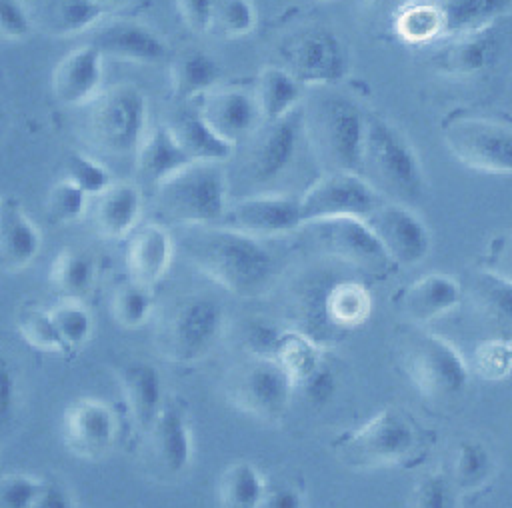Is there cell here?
<instances>
[{
	"mask_svg": "<svg viewBox=\"0 0 512 508\" xmlns=\"http://www.w3.org/2000/svg\"><path fill=\"white\" fill-rule=\"evenodd\" d=\"M180 250L198 272L240 298L264 294L278 272L274 254L260 238L222 224L184 226Z\"/></svg>",
	"mask_w": 512,
	"mask_h": 508,
	"instance_id": "obj_1",
	"label": "cell"
},
{
	"mask_svg": "<svg viewBox=\"0 0 512 508\" xmlns=\"http://www.w3.org/2000/svg\"><path fill=\"white\" fill-rule=\"evenodd\" d=\"M358 176L384 202L412 206L426 192L424 168L408 138L386 118L366 114Z\"/></svg>",
	"mask_w": 512,
	"mask_h": 508,
	"instance_id": "obj_2",
	"label": "cell"
},
{
	"mask_svg": "<svg viewBox=\"0 0 512 508\" xmlns=\"http://www.w3.org/2000/svg\"><path fill=\"white\" fill-rule=\"evenodd\" d=\"M364 126L360 104L334 86H316L302 100V132L326 172L358 174Z\"/></svg>",
	"mask_w": 512,
	"mask_h": 508,
	"instance_id": "obj_3",
	"label": "cell"
},
{
	"mask_svg": "<svg viewBox=\"0 0 512 508\" xmlns=\"http://www.w3.org/2000/svg\"><path fill=\"white\" fill-rule=\"evenodd\" d=\"M394 354L412 388L430 402L458 398L468 386V366L456 348L418 324H404L394 336Z\"/></svg>",
	"mask_w": 512,
	"mask_h": 508,
	"instance_id": "obj_4",
	"label": "cell"
},
{
	"mask_svg": "<svg viewBox=\"0 0 512 508\" xmlns=\"http://www.w3.org/2000/svg\"><path fill=\"white\" fill-rule=\"evenodd\" d=\"M224 308L208 294H184L162 308L154 326L156 352L172 364H196L220 342Z\"/></svg>",
	"mask_w": 512,
	"mask_h": 508,
	"instance_id": "obj_5",
	"label": "cell"
},
{
	"mask_svg": "<svg viewBox=\"0 0 512 508\" xmlns=\"http://www.w3.org/2000/svg\"><path fill=\"white\" fill-rule=\"evenodd\" d=\"M154 190L160 214L182 226L220 224L228 206V180L222 162L194 160L164 178Z\"/></svg>",
	"mask_w": 512,
	"mask_h": 508,
	"instance_id": "obj_6",
	"label": "cell"
},
{
	"mask_svg": "<svg viewBox=\"0 0 512 508\" xmlns=\"http://www.w3.org/2000/svg\"><path fill=\"white\" fill-rule=\"evenodd\" d=\"M414 444L412 422L396 408H382L364 424L338 434L330 448L344 466L370 470L402 462Z\"/></svg>",
	"mask_w": 512,
	"mask_h": 508,
	"instance_id": "obj_7",
	"label": "cell"
},
{
	"mask_svg": "<svg viewBox=\"0 0 512 508\" xmlns=\"http://www.w3.org/2000/svg\"><path fill=\"white\" fill-rule=\"evenodd\" d=\"M86 128L92 144L114 156L134 154L144 138L148 104L144 92L120 82L98 92L88 104Z\"/></svg>",
	"mask_w": 512,
	"mask_h": 508,
	"instance_id": "obj_8",
	"label": "cell"
},
{
	"mask_svg": "<svg viewBox=\"0 0 512 508\" xmlns=\"http://www.w3.org/2000/svg\"><path fill=\"white\" fill-rule=\"evenodd\" d=\"M226 402L238 412L262 422L280 420L290 400L294 386L284 368L268 356H246L236 362L222 380Z\"/></svg>",
	"mask_w": 512,
	"mask_h": 508,
	"instance_id": "obj_9",
	"label": "cell"
},
{
	"mask_svg": "<svg viewBox=\"0 0 512 508\" xmlns=\"http://www.w3.org/2000/svg\"><path fill=\"white\" fill-rule=\"evenodd\" d=\"M280 68L296 82L334 86L348 72V56L340 38L324 26L296 28L278 44Z\"/></svg>",
	"mask_w": 512,
	"mask_h": 508,
	"instance_id": "obj_10",
	"label": "cell"
},
{
	"mask_svg": "<svg viewBox=\"0 0 512 508\" xmlns=\"http://www.w3.org/2000/svg\"><path fill=\"white\" fill-rule=\"evenodd\" d=\"M302 132V104L276 120H262L250 134L242 154V176L250 186H268L292 164Z\"/></svg>",
	"mask_w": 512,
	"mask_h": 508,
	"instance_id": "obj_11",
	"label": "cell"
},
{
	"mask_svg": "<svg viewBox=\"0 0 512 508\" xmlns=\"http://www.w3.org/2000/svg\"><path fill=\"white\" fill-rule=\"evenodd\" d=\"M444 142L464 166L488 174H512V128L476 116H456L444 126Z\"/></svg>",
	"mask_w": 512,
	"mask_h": 508,
	"instance_id": "obj_12",
	"label": "cell"
},
{
	"mask_svg": "<svg viewBox=\"0 0 512 508\" xmlns=\"http://www.w3.org/2000/svg\"><path fill=\"white\" fill-rule=\"evenodd\" d=\"M298 230L312 246L366 274H388L394 262L388 258L368 224L360 218H328L302 224Z\"/></svg>",
	"mask_w": 512,
	"mask_h": 508,
	"instance_id": "obj_13",
	"label": "cell"
},
{
	"mask_svg": "<svg viewBox=\"0 0 512 508\" xmlns=\"http://www.w3.org/2000/svg\"><path fill=\"white\" fill-rule=\"evenodd\" d=\"M384 200L354 172H324L298 198L300 226L328 218H360Z\"/></svg>",
	"mask_w": 512,
	"mask_h": 508,
	"instance_id": "obj_14",
	"label": "cell"
},
{
	"mask_svg": "<svg viewBox=\"0 0 512 508\" xmlns=\"http://www.w3.org/2000/svg\"><path fill=\"white\" fill-rule=\"evenodd\" d=\"M118 434L114 410L100 398L82 396L70 402L62 414L60 436L70 454L98 462L114 448Z\"/></svg>",
	"mask_w": 512,
	"mask_h": 508,
	"instance_id": "obj_15",
	"label": "cell"
},
{
	"mask_svg": "<svg viewBox=\"0 0 512 508\" xmlns=\"http://www.w3.org/2000/svg\"><path fill=\"white\" fill-rule=\"evenodd\" d=\"M144 440L156 476L174 480L186 474L194 458V440L186 410L176 400L166 398Z\"/></svg>",
	"mask_w": 512,
	"mask_h": 508,
	"instance_id": "obj_16",
	"label": "cell"
},
{
	"mask_svg": "<svg viewBox=\"0 0 512 508\" xmlns=\"http://www.w3.org/2000/svg\"><path fill=\"white\" fill-rule=\"evenodd\" d=\"M364 222L394 264L412 266L430 252V232L408 206L380 202Z\"/></svg>",
	"mask_w": 512,
	"mask_h": 508,
	"instance_id": "obj_17",
	"label": "cell"
},
{
	"mask_svg": "<svg viewBox=\"0 0 512 508\" xmlns=\"http://www.w3.org/2000/svg\"><path fill=\"white\" fill-rule=\"evenodd\" d=\"M220 224L254 238L286 234L300 228L298 198L254 192L228 204Z\"/></svg>",
	"mask_w": 512,
	"mask_h": 508,
	"instance_id": "obj_18",
	"label": "cell"
},
{
	"mask_svg": "<svg viewBox=\"0 0 512 508\" xmlns=\"http://www.w3.org/2000/svg\"><path fill=\"white\" fill-rule=\"evenodd\" d=\"M88 42L102 58L112 56L126 62L152 64L166 56L164 38L148 24L128 18H102L88 30Z\"/></svg>",
	"mask_w": 512,
	"mask_h": 508,
	"instance_id": "obj_19",
	"label": "cell"
},
{
	"mask_svg": "<svg viewBox=\"0 0 512 508\" xmlns=\"http://www.w3.org/2000/svg\"><path fill=\"white\" fill-rule=\"evenodd\" d=\"M206 124L234 150L260 126L262 116L252 92L242 88H214L194 100Z\"/></svg>",
	"mask_w": 512,
	"mask_h": 508,
	"instance_id": "obj_20",
	"label": "cell"
},
{
	"mask_svg": "<svg viewBox=\"0 0 512 508\" xmlns=\"http://www.w3.org/2000/svg\"><path fill=\"white\" fill-rule=\"evenodd\" d=\"M116 380L132 424L146 434L166 402L160 370L148 360H128L116 368Z\"/></svg>",
	"mask_w": 512,
	"mask_h": 508,
	"instance_id": "obj_21",
	"label": "cell"
},
{
	"mask_svg": "<svg viewBox=\"0 0 512 508\" xmlns=\"http://www.w3.org/2000/svg\"><path fill=\"white\" fill-rule=\"evenodd\" d=\"M102 54L82 44L60 58L52 72V94L64 106H86L102 90Z\"/></svg>",
	"mask_w": 512,
	"mask_h": 508,
	"instance_id": "obj_22",
	"label": "cell"
},
{
	"mask_svg": "<svg viewBox=\"0 0 512 508\" xmlns=\"http://www.w3.org/2000/svg\"><path fill=\"white\" fill-rule=\"evenodd\" d=\"M172 256L174 240L162 224H138L130 232V240L126 246L128 280L152 288L166 276L172 264Z\"/></svg>",
	"mask_w": 512,
	"mask_h": 508,
	"instance_id": "obj_23",
	"label": "cell"
},
{
	"mask_svg": "<svg viewBox=\"0 0 512 508\" xmlns=\"http://www.w3.org/2000/svg\"><path fill=\"white\" fill-rule=\"evenodd\" d=\"M92 226L104 240H120L140 224L142 192L136 184L114 180L100 194L90 198Z\"/></svg>",
	"mask_w": 512,
	"mask_h": 508,
	"instance_id": "obj_24",
	"label": "cell"
},
{
	"mask_svg": "<svg viewBox=\"0 0 512 508\" xmlns=\"http://www.w3.org/2000/svg\"><path fill=\"white\" fill-rule=\"evenodd\" d=\"M442 46L434 50L432 62L438 72L448 76H474L488 68L498 54V36L494 26L442 36Z\"/></svg>",
	"mask_w": 512,
	"mask_h": 508,
	"instance_id": "obj_25",
	"label": "cell"
},
{
	"mask_svg": "<svg viewBox=\"0 0 512 508\" xmlns=\"http://www.w3.org/2000/svg\"><path fill=\"white\" fill-rule=\"evenodd\" d=\"M42 234L20 200L0 196V268L20 272L40 252Z\"/></svg>",
	"mask_w": 512,
	"mask_h": 508,
	"instance_id": "obj_26",
	"label": "cell"
},
{
	"mask_svg": "<svg viewBox=\"0 0 512 508\" xmlns=\"http://www.w3.org/2000/svg\"><path fill=\"white\" fill-rule=\"evenodd\" d=\"M462 286L470 314L486 328L506 334L512 330V284L478 268Z\"/></svg>",
	"mask_w": 512,
	"mask_h": 508,
	"instance_id": "obj_27",
	"label": "cell"
},
{
	"mask_svg": "<svg viewBox=\"0 0 512 508\" xmlns=\"http://www.w3.org/2000/svg\"><path fill=\"white\" fill-rule=\"evenodd\" d=\"M462 302V286L452 276L428 274L404 288L396 300L410 324H426L454 310Z\"/></svg>",
	"mask_w": 512,
	"mask_h": 508,
	"instance_id": "obj_28",
	"label": "cell"
},
{
	"mask_svg": "<svg viewBox=\"0 0 512 508\" xmlns=\"http://www.w3.org/2000/svg\"><path fill=\"white\" fill-rule=\"evenodd\" d=\"M170 90L180 102H194L214 90L220 80V64L202 48L186 46L170 62Z\"/></svg>",
	"mask_w": 512,
	"mask_h": 508,
	"instance_id": "obj_29",
	"label": "cell"
},
{
	"mask_svg": "<svg viewBox=\"0 0 512 508\" xmlns=\"http://www.w3.org/2000/svg\"><path fill=\"white\" fill-rule=\"evenodd\" d=\"M180 144V148L188 154L190 160L200 162H224L232 158L236 152L234 146L224 142L200 116L196 106L186 102L166 124Z\"/></svg>",
	"mask_w": 512,
	"mask_h": 508,
	"instance_id": "obj_30",
	"label": "cell"
},
{
	"mask_svg": "<svg viewBox=\"0 0 512 508\" xmlns=\"http://www.w3.org/2000/svg\"><path fill=\"white\" fill-rule=\"evenodd\" d=\"M194 160L188 158V154L180 148L176 138L172 136L170 128L166 124L156 126L154 130H148L134 152V164L136 174L156 186L182 166L190 164Z\"/></svg>",
	"mask_w": 512,
	"mask_h": 508,
	"instance_id": "obj_31",
	"label": "cell"
},
{
	"mask_svg": "<svg viewBox=\"0 0 512 508\" xmlns=\"http://www.w3.org/2000/svg\"><path fill=\"white\" fill-rule=\"evenodd\" d=\"M372 310L370 292L356 280H332L326 290V316L330 326L344 336L364 324Z\"/></svg>",
	"mask_w": 512,
	"mask_h": 508,
	"instance_id": "obj_32",
	"label": "cell"
},
{
	"mask_svg": "<svg viewBox=\"0 0 512 508\" xmlns=\"http://www.w3.org/2000/svg\"><path fill=\"white\" fill-rule=\"evenodd\" d=\"M106 10L90 0H40L36 14H30L32 22L38 18L46 32L68 36L88 32L104 18Z\"/></svg>",
	"mask_w": 512,
	"mask_h": 508,
	"instance_id": "obj_33",
	"label": "cell"
},
{
	"mask_svg": "<svg viewBox=\"0 0 512 508\" xmlns=\"http://www.w3.org/2000/svg\"><path fill=\"white\" fill-rule=\"evenodd\" d=\"M262 120H276L302 104V84L280 66H266L252 90Z\"/></svg>",
	"mask_w": 512,
	"mask_h": 508,
	"instance_id": "obj_34",
	"label": "cell"
},
{
	"mask_svg": "<svg viewBox=\"0 0 512 508\" xmlns=\"http://www.w3.org/2000/svg\"><path fill=\"white\" fill-rule=\"evenodd\" d=\"M442 36L464 34L494 26V20L512 8V0H440Z\"/></svg>",
	"mask_w": 512,
	"mask_h": 508,
	"instance_id": "obj_35",
	"label": "cell"
},
{
	"mask_svg": "<svg viewBox=\"0 0 512 508\" xmlns=\"http://www.w3.org/2000/svg\"><path fill=\"white\" fill-rule=\"evenodd\" d=\"M96 272L98 266L92 254L78 248H64L52 260L48 280L62 298L84 300L96 282Z\"/></svg>",
	"mask_w": 512,
	"mask_h": 508,
	"instance_id": "obj_36",
	"label": "cell"
},
{
	"mask_svg": "<svg viewBox=\"0 0 512 508\" xmlns=\"http://www.w3.org/2000/svg\"><path fill=\"white\" fill-rule=\"evenodd\" d=\"M492 474V456L490 450L474 438L458 440L450 454L448 480L458 492L476 490Z\"/></svg>",
	"mask_w": 512,
	"mask_h": 508,
	"instance_id": "obj_37",
	"label": "cell"
},
{
	"mask_svg": "<svg viewBox=\"0 0 512 508\" xmlns=\"http://www.w3.org/2000/svg\"><path fill=\"white\" fill-rule=\"evenodd\" d=\"M266 480L246 460L228 464L216 484L220 508H256L264 492Z\"/></svg>",
	"mask_w": 512,
	"mask_h": 508,
	"instance_id": "obj_38",
	"label": "cell"
},
{
	"mask_svg": "<svg viewBox=\"0 0 512 508\" xmlns=\"http://www.w3.org/2000/svg\"><path fill=\"white\" fill-rule=\"evenodd\" d=\"M272 358L284 368L292 386L304 380L324 360L322 348L294 328L280 332Z\"/></svg>",
	"mask_w": 512,
	"mask_h": 508,
	"instance_id": "obj_39",
	"label": "cell"
},
{
	"mask_svg": "<svg viewBox=\"0 0 512 508\" xmlns=\"http://www.w3.org/2000/svg\"><path fill=\"white\" fill-rule=\"evenodd\" d=\"M110 314L114 322L126 330L144 326L154 314L152 288L132 280L120 284L110 298Z\"/></svg>",
	"mask_w": 512,
	"mask_h": 508,
	"instance_id": "obj_40",
	"label": "cell"
},
{
	"mask_svg": "<svg viewBox=\"0 0 512 508\" xmlns=\"http://www.w3.org/2000/svg\"><path fill=\"white\" fill-rule=\"evenodd\" d=\"M48 310L66 350H78L92 338L94 318L84 300L60 298V302Z\"/></svg>",
	"mask_w": 512,
	"mask_h": 508,
	"instance_id": "obj_41",
	"label": "cell"
},
{
	"mask_svg": "<svg viewBox=\"0 0 512 508\" xmlns=\"http://www.w3.org/2000/svg\"><path fill=\"white\" fill-rule=\"evenodd\" d=\"M16 328L22 340L44 354H64L68 352L64 342L58 336V330L52 322L50 310L38 304H26L20 308L16 318Z\"/></svg>",
	"mask_w": 512,
	"mask_h": 508,
	"instance_id": "obj_42",
	"label": "cell"
},
{
	"mask_svg": "<svg viewBox=\"0 0 512 508\" xmlns=\"http://www.w3.org/2000/svg\"><path fill=\"white\" fill-rule=\"evenodd\" d=\"M396 34L408 44H426L442 38V20L436 4H410L396 12Z\"/></svg>",
	"mask_w": 512,
	"mask_h": 508,
	"instance_id": "obj_43",
	"label": "cell"
},
{
	"mask_svg": "<svg viewBox=\"0 0 512 508\" xmlns=\"http://www.w3.org/2000/svg\"><path fill=\"white\" fill-rule=\"evenodd\" d=\"M90 206V196L74 182L58 180L46 196V216L52 224H72L80 220Z\"/></svg>",
	"mask_w": 512,
	"mask_h": 508,
	"instance_id": "obj_44",
	"label": "cell"
},
{
	"mask_svg": "<svg viewBox=\"0 0 512 508\" xmlns=\"http://www.w3.org/2000/svg\"><path fill=\"white\" fill-rule=\"evenodd\" d=\"M256 26V8L250 0H214L210 30L226 38H238Z\"/></svg>",
	"mask_w": 512,
	"mask_h": 508,
	"instance_id": "obj_45",
	"label": "cell"
},
{
	"mask_svg": "<svg viewBox=\"0 0 512 508\" xmlns=\"http://www.w3.org/2000/svg\"><path fill=\"white\" fill-rule=\"evenodd\" d=\"M64 178L74 182L78 188H82L90 198L100 194L104 188H108L114 180L110 172L100 164L98 160L86 156V154H70L64 164Z\"/></svg>",
	"mask_w": 512,
	"mask_h": 508,
	"instance_id": "obj_46",
	"label": "cell"
},
{
	"mask_svg": "<svg viewBox=\"0 0 512 508\" xmlns=\"http://www.w3.org/2000/svg\"><path fill=\"white\" fill-rule=\"evenodd\" d=\"M44 486V478L26 472L0 476V508H32Z\"/></svg>",
	"mask_w": 512,
	"mask_h": 508,
	"instance_id": "obj_47",
	"label": "cell"
},
{
	"mask_svg": "<svg viewBox=\"0 0 512 508\" xmlns=\"http://www.w3.org/2000/svg\"><path fill=\"white\" fill-rule=\"evenodd\" d=\"M454 492L444 472H428L412 488L408 508H454Z\"/></svg>",
	"mask_w": 512,
	"mask_h": 508,
	"instance_id": "obj_48",
	"label": "cell"
},
{
	"mask_svg": "<svg viewBox=\"0 0 512 508\" xmlns=\"http://www.w3.org/2000/svg\"><path fill=\"white\" fill-rule=\"evenodd\" d=\"M338 388V380L334 370L326 360H322L304 380L294 386V396H298L310 408L326 406Z\"/></svg>",
	"mask_w": 512,
	"mask_h": 508,
	"instance_id": "obj_49",
	"label": "cell"
},
{
	"mask_svg": "<svg viewBox=\"0 0 512 508\" xmlns=\"http://www.w3.org/2000/svg\"><path fill=\"white\" fill-rule=\"evenodd\" d=\"M20 404V376L12 360L0 352V434H4L16 414Z\"/></svg>",
	"mask_w": 512,
	"mask_h": 508,
	"instance_id": "obj_50",
	"label": "cell"
},
{
	"mask_svg": "<svg viewBox=\"0 0 512 508\" xmlns=\"http://www.w3.org/2000/svg\"><path fill=\"white\" fill-rule=\"evenodd\" d=\"M476 368L484 378H502L512 368V342L490 338L476 348Z\"/></svg>",
	"mask_w": 512,
	"mask_h": 508,
	"instance_id": "obj_51",
	"label": "cell"
},
{
	"mask_svg": "<svg viewBox=\"0 0 512 508\" xmlns=\"http://www.w3.org/2000/svg\"><path fill=\"white\" fill-rule=\"evenodd\" d=\"M480 268L512 284V230L492 236L482 254Z\"/></svg>",
	"mask_w": 512,
	"mask_h": 508,
	"instance_id": "obj_52",
	"label": "cell"
},
{
	"mask_svg": "<svg viewBox=\"0 0 512 508\" xmlns=\"http://www.w3.org/2000/svg\"><path fill=\"white\" fill-rule=\"evenodd\" d=\"M280 332L276 326L266 320H248L242 328V344L250 356H274Z\"/></svg>",
	"mask_w": 512,
	"mask_h": 508,
	"instance_id": "obj_53",
	"label": "cell"
},
{
	"mask_svg": "<svg viewBox=\"0 0 512 508\" xmlns=\"http://www.w3.org/2000/svg\"><path fill=\"white\" fill-rule=\"evenodd\" d=\"M32 32V18L22 0H0V38L22 40Z\"/></svg>",
	"mask_w": 512,
	"mask_h": 508,
	"instance_id": "obj_54",
	"label": "cell"
},
{
	"mask_svg": "<svg viewBox=\"0 0 512 508\" xmlns=\"http://www.w3.org/2000/svg\"><path fill=\"white\" fill-rule=\"evenodd\" d=\"M184 24L194 32H208L214 0H174Z\"/></svg>",
	"mask_w": 512,
	"mask_h": 508,
	"instance_id": "obj_55",
	"label": "cell"
},
{
	"mask_svg": "<svg viewBox=\"0 0 512 508\" xmlns=\"http://www.w3.org/2000/svg\"><path fill=\"white\" fill-rule=\"evenodd\" d=\"M256 508H304L300 492L288 484L266 482Z\"/></svg>",
	"mask_w": 512,
	"mask_h": 508,
	"instance_id": "obj_56",
	"label": "cell"
},
{
	"mask_svg": "<svg viewBox=\"0 0 512 508\" xmlns=\"http://www.w3.org/2000/svg\"><path fill=\"white\" fill-rule=\"evenodd\" d=\"M32 508H76V502L62 482L44 478L42 492Z\"/></svg>",
	"mask_w": 512,
	"mask_h": 508,
	"instance_id": "obj_57",
	"label": "cell"
},
{
	"mask_svg": "<svg viewBox=\"0 0 512 508\" xmlns=\"http://www.w3.org/2000/svg\"><path fill=\"white\" fill-rule=\"evenodd\" d=\"M364 6L372 8V10H378V12H400L402 8L414 4V0H362Z\"/></svg>",
	"mask_w": 512,
	"mask_h": 508,
	"instance_id": "obj_58",
	"label": "cell"
},
{
	"mask_svg": "<svg viewBox=\"0 0 512 508\" xmlns=\"http://www.w3.org/2000/svg\"><path fill=\"white\" fill-rule=\"evenodd\" d=\"M92 4H96V6H100V8H104L106 12L110 10V8H118V6H124V4H128V2H132V0H90Z\"/></svg>",
	"mask_w": 512,
	"mask_h": 508,
	"instance_id": "obj_59",
	"label": "cell"
},
{
	"mask_svg": "<svg viewBox=\"0 0 512 508\" xmlns=\"http://www.w3.org/2000/svg\"><path fill=\"white\" fill-rule=\"evenodd\" d=\"M2 130H4V106L0 102V136H2Z\"/></svg>",
	"mask_w": 512,
	"mask_h": 508,
	"instance_id": "obj_60",
	"label": "cell"
}]
</instances>
